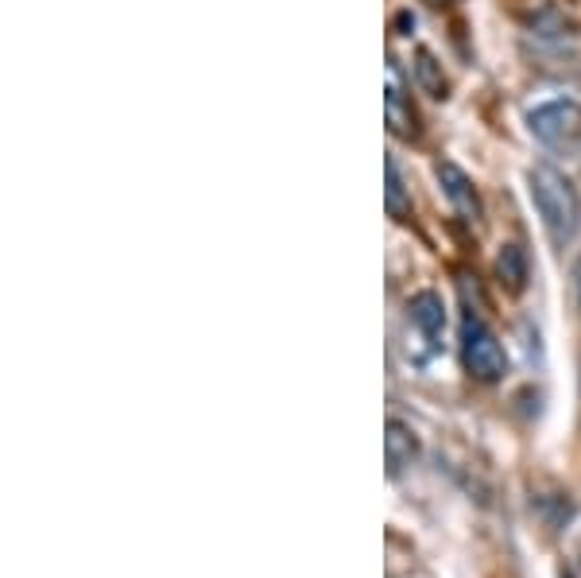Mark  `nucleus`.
<instances>
[{
    "mask_svg": "<svg viewBox=\"0 0 581 578\" xmlns=\"http://www.w3.org/2000/svg\"><path fill=\"white\" fill-rule=\"evenodd\" d=\"M528 183H531V202H535L551 241H555V245L573 241V233H578V225H581V198L570 179L558 168H551V163H535Z\"/></svg>",
    "mask_w": 581,
    "mask_h": 578,
    "instance_id": "obj_1",
    "label": "nucleus"
},
{
    "mask_svg": "<svg viewBox=\"0 0 581 578\" xmlns=\"http://www.w3.org/2000/svg\"><path fill=\"white\" fill-rule=\"evenodd\" d=\"M461 361L484 384L500 381L508 373V354H504L496 330L477 311H466V319H461Z\"/></svg>",
    "mask_w": 581,
    "mask_h": 578,
    "instance_id": "obj_2",
    "label": "nucleus"
},
{
    "mask_svg": "<svg viewBox=\"0 0 581 578\" xmlns=\"http://www.w3.org/2000/svg\"><path fill=\"white\" fill-rule=\"evenodd\" d=\"M528 128L543 148L578 151L581 148V106L573 98L539 101V106L528 113Z\"/></svg>",
    "mask_w": 581,
    "mask_h": 578,
    "instance_id": "obj_3",
    "label": "nucleus"
},
{
    "mask_svg": "<svg viewBox=\"0 0 581 578\" xmlns=\"http://www.w3.org/2000/svg\"><path fill=\"white\" fill-rule=\"evenodd\" d=\"M407 319L411 330L419 334V342L427 346V357L442 349V334H446V303L438 292H419L407 303Z\"/></svg>",
    "mask_w": 581,
    "mask_h": 578,
    "instance_id": "obj_4",
    "label": "nucleus"
},
{
    "mask_svg": "<svg viewBox=\"0 0 581 578\" xmlns=\"http://www.w3.org/2000/svg\"><path fill=\"white\" fill-rule=\"evenodd\" d=\"M434 171H438L442 190H446L449 206L458 210L461 222H477V218H481V198H477V190H473V179H469L458 163H449V160H442Z\"/></svg>",
    "mask_w": 581,
    "mask_h": 578,
    "instance_id": "obj_5",
    "label": "nucleus"
},
{
    "mask_svg": "<svg viewBox=\"0 0 581 578\" xmlns=\"http://www.w3.org/2000/svg\"><path fill=\"white\" fill-rule=\"evenodd\" d=\"M384 454H387V474H392V478L404 474L407 466L415 463V454H419V439H415V431L407 428V423H399V419H387Z\"/></svg>",
    "mask_w": 581,
    "mask_h": 578,
    "instance_id": "obj_6",
    "label": "nucleus"
},
{
    "mask_svg": "<svg viewBox=\"0 0 581 578\" xmlns=\"http://www.w3.org/2000/svg\"><path fill=\"white\" fill-rule=\"evenodd\" d=\"M384 109H387V128L396 136H404V140H411L419 128H415V109L407 106L404 89H399L396 78H387V94H384Z\"/></svg>",
    "mask_w": 581,
    "mask_h": 578,
    "instance_id": "obj_7",
    "label": "nucleus"
},
{
    "mask_svg": "<svg viewBox=\"0 0 581 578\" xmlns=\"http://www.w3.org/2000/svg\"><path fill=\"white\" fill-rule=\"evenodd\" d=\"M496 272H500V284H508V292H523V284H528V257H523L520 245H504Z\"/></svg>",
    "mask_w": 581,
    "mask_h": 578,
    "instance_id": "obj_8",
    "label": "nucleus"
},
{
    "mask_svg": "<svg viewBox=\"0 0 581 578\" xmlns=\"http://www.w3.org/2000/svg\"><path fill=\"white\" fill-rule=\"evenodd\" d=\"M384 175H387V190H384L387 214H392V218H407V214H411V198H407L404 179H399V168H396V160H392V156L384 160Z\"/></svg>",
    "mask_w": 581,
    "mask_h": 578,
    "instance_id": "obj_9",
    "label": "nucleus"
},
{
    "mask_svg": "<svg viewBox=\"0 0 581 578\" xmlns=\"http://www.w3.org/2000/svg\"><path fill=\"white\" fill-rule=\"evenodd\" d=\"M419 82L431 89V98H446V82L434 74V59H431V54H419Z\"/></svg>",
    "mask_w": 581,
    "mask_h": 578,
    "instance_id": "obj_10",
    "label": "nucleus"
},
{
    "mask_svg": "<svg viewBox=\"0 0 581 578\" xmlns=\"http://www.w3.org/2000/svg\"><path fill=\"white\" fill-rule=\"evenodd\" d=\"M573 287H578V303H581V260H578V268H573Z\"/></svg>",
    "mask_w": 581,
    "mask_h": 578,
    "instance_id": "obj_11",
    "label": "nucleus"
}]
</instances>
